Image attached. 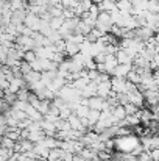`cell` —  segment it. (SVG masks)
Here are the masks:
<instances>
[{
	"label": "cell",
	"mask_w": 159,
	"mask_h": 161,
	"mask_svg": "<svg viewBox=\"0 0 159 161\" xmlns=\"http://www.w3.org/2000/svg\"><path fill=\"white\" fill-rule=\"evenodd\" d=\"M62 24H64V19H62V17H52V19L49 20V25H50V28H52L53 31H58Z\"/></svg>",
	"instance_id": "22"
},
{
	"label": "cell",
	"mask_w": 159,
	"mask_h": 161,
	"mask_svg": "<svg viewBox=\"0 0 159 161\" xmlns=\"http://www.w3.org/2000/svg\"><path fill=\"white\" fill-rule=\"evenodd\" d=\"M109 81H111V91L114 94H128L130 91H133L136 88L126 78H111Z\"/></svg>",
	"instance_id": "2"
},
{
	"label": "cell",
	"mask_w": 159,
	"mask_h": 161,
	"mask_svg": "<svg viewBox=\"0 0 159 161\" xmlns=\"http://www.w3.org/2000/svg\"><path fill=\"white\" fill-rule=\"evenodd\" d=\"M25 16H27V8L25 9H17V11H13V14H11V24L13 25H22L24 24V19H25Z\"/></svg>",
	"instance_id": "9"
},
{
	"label": "cell",
	"mask_w": 159,
	"mask_h": 161,
	"mask_svg": "<svg viewBox=\"0 0 159 161\" xmlns=\"http://www.w3.org/2000/svg\"><path fill=\"white\" fill-rule=\"evenodd\" d=\"M115 9L120 11L122 14H131V2L130 0H117Z\"/></svg>",
	"instance_id": "13"
},
{
	"label": "cell",
	"mask_w": 159,
	"mask_h": 161,
	"mask_svg": "<svg viewBox=\"0 0 159 161\" xmlns=\"http://www.w3.org/2000/svg\"><path fill=\"white\" fill-rule=\"evenodd\" d=\"M27 2H30V3H36L38 0H27Z\"/></svg>",
	"instance_id": "30"
},
{
	"label": "cell",
	"mask_w": 159,
	"mask_h": 161,
	"mask_svg": "<svg viewBox=\"0 0 159 161\" xmlns=\"http://www.w3.org/2000/svg\"><path fill=\"white\" fill-rule=\"evenodd\" d=\"M87 113H89V107L81 105V103H78V105L75 107V109H73V114H75L77 117H80V119H86Z\"/></svg>",
	"instance_id": "17"
},
{
	"label": "cell",
	"mask_w": 159,
	"mask_h": 161,
	"mask_svg": "<svg viewBox=\"0 0 159 161\" xmlns=\"http://www.w3.org/2000/svg\"><path fill=\"white\" fill-rule=\"evenodd\" d=\"M66 41H69V42H72V44H78V46H80V44L84 41V36H83V35H73V33H72Z\"/></svg>",
	"instance_id": "24"
},
{
	"label": "cell",
	"mask_w": 159,
	"mask_h": 161,
	"mask_svg": "<svg viewBox=\"0 0 159 161\" xmlns=\"http://www.w3.org/2000/svg\"><path fill=\"white\" fill-rule=\"evenodd\" d=\"M11 11H17V9H25L27 8V0H8Z\"/></svg>",
	"instance_id": "19"
},
{
	"label": "cell",
	"mask_w": 159,
	"mask_h": 161,
	"mask_svg": "<svg viewBox=\"0 0 159 161\" xmlns=\"http://www.w3.org/2000/svg\"><path fill=\"white\" fill-rule=\"evenodd\" d=\"M2 99H3V100H5V102H6L9 107H11V105H13V103L17 100L16 94H13V92H8V91H5V94H3V97H2Z\"/></svg>",
	"instance_id": "25"
},
{
	"label": "cell",
	"mask_w": 159,
	"mask_h": 161,
	"mask_svg": "<svg viewBox=\"0 0 159 161\" xmlns=\"http://www.w3.org/2000/svg\"><path fill=\"white\" fill-rule=\"evenodd\" d=\"M39 24H41V19H39L38 16L27 13V16H25V19H24V25H25L27 28H30L31 31H38V30H39Z\"/></svg>",
	"instance_id": "6"
},
{
	"label": "cell",
	"mask_w": 159,
	"mask_h": 161,
	"mask_svg": "<svg viewBox=\"0 0 159 161\" xmlns=\"http://www.w3.org/2000/svg\"><path fill=\"white\" fill-rule=\"evenodd\" d=\"M19 70H20V74H22V77H24V75H27L28 72H31V66H30L28 63H25V61H20V63H19Z\"/></svg>",
	"instance_id": "26"
},
{
	"label": "cell",
	"mask_w": 159,
	"mask_h": 161,
	"mask_svg": "<svg viewBox=\"0 0 159 161\" xmlns=\"http://www.w3.org/2000/svg\"><path fill=\"white\" fill-rule=\"evenodd\" d=\"M103 66H105V69H106V74L109 75V74H111V70L117 66V59H115V56H114V55H108V56H105Z\"/></svg>",
	"instance_id": "15"
},
{
	"label": "cell",
	"mask_w": 159,
	"mask_h": 161,
	"mask_svg": "<svg viewBox=\"0 0 159 161\" xmlns=\"http://www.w3.org/2000/svg\"><path fill=\"white\" fill-rule=\"evenodd\" d=\"M147 13H150V14H158L159 13L158 0H147Z\"/></svg>",
	"instance_id": "21"
},
{
	"label": "cell",
	"mask_w": 159,
	"mask_h": 161,
	"mask_svg": "<svg viewBox=\"0 0 159 161\" xmlns=\"http://www.w3.org/2000/svg\"><path fill=\"white\" fill-rule=\"evenodd\" d=\"M34 59H36V55H34V52H33V50L25 52V53H24V58H22V61H25V63H28V64H31Z\"/></svg>",
	"instance_id": "28"
},
{
	"label": "cell",
	"mask_w": 159,
	"mask_h": 161,
	"mask_svg": "<svg viewBox=\"0 0 159 161\" xmlns=\"http://www.w3.org/2000/svg\"><path fill=\"white\" fill-rule=\"evenodd\" d=\"M130 70H131V64H117L111 70L109 77H112V78H125Z\"/></svg>",
	"instance_id": "5"
},
{
	"label": "cell",
	"mask_w": 159,
	"mask_h": 161,
	"mask_svg": "<svg viewBox=\"0 0 159 161\" xmlns=\"http://www.w3.org/2000/svg\"><path fill=\"white\" fill-rule=\"evenodd\" d=\"M123 109H125V114H126V116H134V114H137V111H139V108L134 107V105H131V103L125 105Z\"/></svg>",
	"instance_id": "27"
},
{
	"label": "cell",
	"mask_w": 159,
	"mask_h": 161,
	"mask_svg": "<svg viewBox=\"0 0 159 161\" xmlns=\"http://www.w3.org/2000/svg\"><path fill=\"white\" fill-rule=\"evenodd\" d=\"M41 144H42L45 149H49V150H52V149H56V147H58V141H56V138H52V136H44V139L41 141Z\"/></svg>",
	"instance_id": "18"
},
{
	"label": "cell",
	"mask_w": 159,
	"mask_h": 161,
	"mask_svg": "<svg viewBox=\"0 0 159 161\" xmlns=\"http://www.w3.org/2000/svg\"><path fill=\"white\" fill-rule=\"evenodd\" d=\"M73 2H77V3H80V2H81V0H73Z\"/></svg>",
	"instance_id": "31"
},
{
	"label": "cell",
	"mask_w": 159,
	"mask_h": 161,
	"mask_svg": "<svg viewBox=\"0 0 159 161\" xmlns=\"http://www.w3.org/2000/svg\"><path fill=\"white\" fill-rule=\"evenodd\" d=\"M56 161H62V160H56Z\"/></svg>",
	"instance_id": "32"
},
{
	"label": "cell",
	"mask_w": 159,
	"mask_h": 161,
	"mask_svg": "<svg viewBox=\"0 0 159 161\" xmlns=\"http://www.w3.org/2000/svg\"><path fill=\"white\" fill-rule=\"evenodd\" d=\"M22 78H24V83H25V86H27V88H30V86H33L34 83H38V81L41 80V74H39V72H34V70H31V72H28L27 75H24Z\"/></svg>",
	"instance_id": "10"
},
{
	"label": "cell",
	"mask_w": 159,
	"mask_h": 161,
	"mask_svg": "<svg viewBox=\"0 0 159 161\" xmlns=\"http://www.w3.org/2000/svg\"><path fill=\"white\" fill-rule=\"evenodd\" d=\"M24 86H25L24 78H9V80H8V88H6L5 91L16 94V92H17L20 88H24Z\"/></svg>",
	"instance_id": "8"
},
{
	"label": "cell",
	"mask_w": 159,
	"mask_h": 161,
	"mask_svg": "<svg viewBox=\"0 0 159 161\" xmlns=\"http://www.w3.org/2000/svg\"><path fill=\"white\" fill-rule=\"evenodd\" d=\"M126 97H128V103H131V105L137 107L139 109H140V108H145L144 94H142V91H139L137 88H134L133 91H130V92L126 94Z\"/></svg>",
	"instance_id": "3"
},
{
	"label": "cell",
	"mask_w": 159,
	"mask_h": 161,
	"mask_svg": "<svg viewBox=\"0 0 159 161\" xmlns=\"http://www.w3.org/2000/svg\"><path fill=\"white\" fill-rule=\"evenodd\" d=\"M80 94H81V97H83V99H91V97L97 96V83H92V81H89V83L84 86V89H83Z\"/></svg>",
	"instance_id": "11"
},
{
	"label": "cell",
	"mask_w": 159,
	"mask_h": 161,
	"mask_svg": "<svg viewBox=\"0 0 159 161\" xmlns=\"http://www.w3.org/2000/svg\"><path fill=\"white\" fill-rule=\"evenodd\" d=\"M49 107H50V102H49V100H39V103H38V107H36V111L44 117V116L49 113Z\"/></svg>",
	"instance_id": "20"
},
{
	"label": "cell",
	"mask_w": 159,
	"mask_h": 161,
	"mask_svg": "<svg viewBox=\"0 0 159 161\" xmlns=\"http://www.w3.org/2000/svg\"><path fill=\"white\" fill-rule=\"evenodd\" d=\"M98 117H100V111H97V109H89V113H87V116H86V120H87V127H89V130H92V127L97 124Z\"/></svg>",
	"instance_id": "14"
},
{
	"label": "cell",
	"mask_w": 159,
	"mask_h": 161,
	"mask_svg": "<svg viewBox=\"0 0 159 161\" xmlns=\"http://www.w3.org/2000/svg\"><path fill=\"white\" fill-rule=\"evenodd\" d=\"M112 142H114V149L117 152H122V153H131L133 149L140 144L139 142V138L136 135H126V136L114 138Z\"/></svg>",
	"instance_id": "1"
},
{
	"label": "cell",
	"mask_w": 159,
	"mask_h": 161,
	"mask_svg": "<svg viewBox=\"0 0 159 161\" xmlns=\"http://www.w3.org/2000/svg\"><path fill=\"white\" fill-rule=\"evenodd\" d=\"M87 107L89 109H97V111H102V107H103V99L94 96L91 99H87Z\"/></svg>",
	"instance_id": "16"
},
{
	"label": "cell",
	"mask_w": 159,
	"mask_h": 161,
	"mask_svg": "<svg viewBox=\"0 0 159 161\" xmlns=\"http://www.w3.org/2000/svg\"><path fill=\"white\" fill-rule=\"evenodd\" d=\"M109 80H111V78H109ZM109 80L97 83V97H100V99H103V100H105L106 97H109V94L112 92V91H111V81H109Z\"/></svg>",
	"instance_id": "7"
},
{
	"label": "cell",
	"mask_w": 159,
	"mask_h": 161,
	"mask_svg": "<svg viewBox=\"0 0 159 161\" xmlns=\"http://www.w3.org/2000/svg\"><path fill=\"white\" fill-rule=\"evenodd\" d=\"M114 56H115V59H117V64H131L133 59H134V58H131L130 55L126 53L125 50H122V49H119Z\"/></svg>",
	"instance_id": "12"
},
{
	"label": "cell",
	"mask_w": 159,
	"mask_h": 161,
	"mask_svg": "<svg viewBox=\"0 0 159 161\" xmlns=\"http://www.w3.org/2000/svg\"><path fill=\"white\" fill-rule=\"evenodd\" d=\"M61 155H62V150L61 149H52L50 152H49V157H47V161H56L61 158Z\"/></svg>",
	"instance_id": "23"
},
{
	"label": "cell",
	"mask_w": 159,
	"mask_h": 161,
	"mask_svg": "<svg viewBox=\"0 0 159 161\" xmlns=\"http://www.w3.org/2000/svg\"><path fill=\"white\" fill-rule=\"evenodd\" d=\"M151 36H155V33L150 27H139V28L134 30V38L142 41V42H147Z\"/></svg>",
	"instance_id": "4"
},
{
	"label": "cell",
	"mask_w": 159,
	"mask_h": 161,
	"mask_svg": "<svg viewBox=\"0 0 159 161\" xmlns=\"http://www.w3.org/2000/svg\"><path fill=\"white\" fill-rule=\"evenodd\" d=\"M59 160L62 161H73V153H69V152H64L62 150V155H61V158Z\"/></svg>",
	"instance_id": "29"
}]
</instances>
